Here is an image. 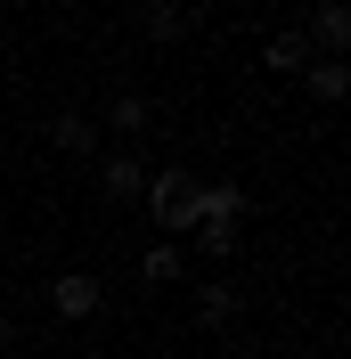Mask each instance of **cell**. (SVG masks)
<instances>
[{"mask_svg": "<svg viewBox=\"0 0 351 359\" xmlns=\"http://www.w3.org/2000/svg\"><path fill=\"white\" fill-rule=\"evenodd\" d=\"M262 57H270L278 74H303V66H310V41H303V33H278V41L262 49Z\"/></svg>", "mask_w": 351, "mask_h": 359, "instance_id": "5b68a950", "label": "cell"}, {"mask_svg": "<svg viewBox=\"0 0 351 359\" xmlns=\"http://www.w3.org/2000/svg\"><path fill=\"white\" fill-rule=\"evenodd\" d=\"M98 302H107V286H98L90 269H66V278L49 286V311L58 318H98Z\"/></svg>", "mask_w": 351, "mask_h": 359, "instance_id": "7a4b0ae2", "label": "cell"}, {"mask_svg": "<svg viewBox=\"0 0 351 359\" xmlns=\"http://www.w3.org/2000/svg\"><path fill=\"white\" fill-rule=\"evenodd\" d=\"M107 196H147V163L139 156H107Z\"/></svg>", "mask_w": 351, "mask_h": 359, "instance_id": "277c9868", "label": "cell"}, {"mask_svg": "<svg viewBox=\"0 0 351 359\" xmlns=\"http://www.w3.org/2000/svg\"><path fill=\"white\" fill-rule=\"evenodd\" d=\"M310 90L327 98V107H343V90H351V74H343V57H327V66H310Z\"/></svg>", "mask_w": 351, "mask_h": 359, "instance_id": "8992f818", "label": "cell"}, {"mask_svg": "<svg viewBox=\"0 0 351 359\" xmlns=\"http://www.w3.org/2000/svg\"><path fill=\"white\" fill-rule=\"evenodd\" d=\"M197 188L204 180H188V172H147V204H155V221L172 229V237L197 229Z\"/></svg>", "mask_w": 351, "mask_h": 359, "instance_id": "6da1fadb", "label": "cell"}, {"mask_svg": "<svg viewBox=\"0 0 351 359\" xmlns=\"http://www.w3.org/2000/svg\"><path fill=\"white\" fill-rule=\"evenodd\" d=\"M8 343H17V318H8V311H0V351H8Z\"/></svg>", "mask_w": 351, "mask_h": 359, "instance_id": "7c38bea8", "label": "cell"}, {"mask_svg": "<svg viewBox=\"0 0 351 359\" xmlns=\"http://www.w3.org/2000/svg\"><path fill=\"white\" fill-rule=\"evenodd\" d=\"M229 311H237V294H229V286H204V294H197V318H204V327H229Z\"/></svg>", "mask_w": 351, "mask_h": 359, "instance_id": "ba28073f", "label": "cell"}, {"mask_svg": "<svg viewBox=\"0 0 351 359\" xmlns=\"http://www.w3.org/2000/svg\"><path fill=\"white\" fill-rule=\"evenodd\" d=\"M49 139H58L66 156H90V147H98V123H90V114H58V123H49Z\"/></svg>", "mask_w": 351, "mask_h": 359, "instance_id": "3957f363", "label": "cell"}, {"mask_svg": "<svg viewBox=\"0 0 351 359\" xmlns=\"http://www.w3.org/2000/svg\"><path fill=\"white\" fill-rule=\"evenodd\" d=\"M188 25H197L188 8H147V33H188Z\"/></svg>", "mask_w": 351, "mask_h": 359, "instance_id": "8fae6325", "label": "cell"}, {"mask_svg": "<svg viewBox=\"0 0 351 359\" xmlns=\"http://www.w3.org/2000/svg\"><path fill=\"white\" fill-rule=\"evenodd\" d=\"M107 123H114V131H147V98H139V90H123V98L107 107Z\"/></svg>", "mask_w": 351, "mask_h": 359, "instance_id": "52a82bcc", "label": "cell"}, {"mask_svg": "<svg viewBox=\"0 0 351 359\" xmlns=\"http://www.w3.org/2000/svg\"><path fill=\"white\" fill-rule=\"evenodd\" d=\"M139 269H147V286H164V278H180V245H147V262H139Z\"/></svg>", "mask_w": 351, "mask_h": 359, "instance_id": "30bf717a", "label": "cell"}, {"mask_svg": "<svg viewBox=\"0 0 351 359\" xmlns=\"http://www.w3.org/2000/svg\"><path fill=\"white\" fill-rule=\"evenodd\" d=\"M310 33H319L327 49H343V41H351V8H319V17H310Z\"/></svg>", "mask_w": 351, "mask_h": 359, "instance_id": "9c48e42d", "label": "cell"}]
</instances>
